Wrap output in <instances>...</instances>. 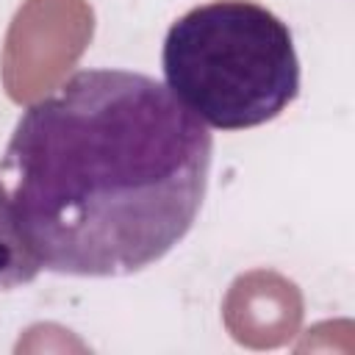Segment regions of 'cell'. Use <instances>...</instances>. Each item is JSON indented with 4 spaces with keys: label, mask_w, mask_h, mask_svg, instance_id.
<instances>
[{
    "label": "cell",
    "mask_w": 355,
    "mask_h": 355,
    "mask_svg": "<svg viewBox=\"0 0 355 355\" xmlns=\"http://www.w3.org/2000/svg\"><path fill=\"white\" fill-rule=\"evenodd\" d=\"M214 136L166 83L78 69L31 103L6 147L14 205L42 269L122 277L158 263L197 222Z\"/></svg>",
    "instance_id": "cell-1"
},
{
    "label": "cell",
    "mask_w": 355,
    "mask_h": 355,
    "mask_svg": "<svg viewBox=\"0 0 355 355\" xmlns=\"http://www.w3.org/2000/svg\"><path fill=\"white\" fill-rule=\"evenodd\" d=\"M166 89L214 130L277 119L300 94L288 25L255 0H208L178 17L161 50Z\"/></svg>",
    "instance_id": "cell-2"
},
{
    "label": "cell",
    "mask_w": 355,
    "mask_h": 355,
    "mask_svg": "<svg viewBox=\"0 0 355 355\" xmlns=\"http://www.w3.org/2000/svg\"><path fill=\"white\" fill-rule=\"evenodd\" d=\"M39 272H42V261L36 258L22 230L14 197L0 183V288L28 286L39 277Z\"/></svg>",
    "instance_id": "cell-3"
}]
</instances>
